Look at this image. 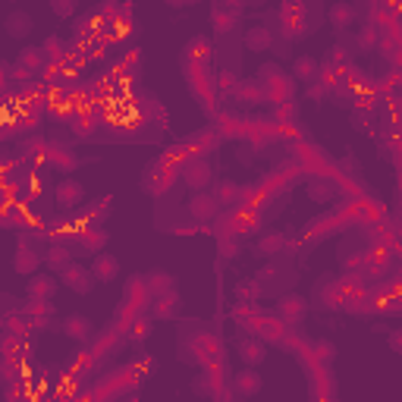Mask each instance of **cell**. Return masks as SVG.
I'll return each instance as SVG.
<instances>
[{
	"label": "cell",
	"instance_id": "28",
	"mask_svg": "<svg viewBox=\"0 0 402 402\" xmlns=\"http://www.w3.org/2000/svg\"><path fill=\"white\" fill-rule=\"evenodd\" d=\"M236 13H230V10H226V6H214V13H211V22H214V29H217V32H230L233 29V25H236Z\"/></svg>",
	"mask_w": 402,
	"mask_h": 402
},
{
	"label": "cell",
	"instance_id": "3",
	"mask_svg": "<svg viewBox=\"0 0 402 402\" xmlns=\"http://www.w3.org/2000/svg\"><path fill=\"white\" fill-rule=\"evenodd\" d=\"M189 352H195V361H201V365H211L214 358H220V343L211 333H198L189 339Z\"/></svg>",
	"mask_w": 402,
	"mask_h": 402
},
{
	"label": "cell",
	"instance_id": "26",
	"mask_svg": "<svg viewBox=\"0 0 402 402\" xmlns=\"http://www.w3.org/2000/svg\"><path fill=\"white\" fill-rule=\"evenodd\" d=\"M145 337H151V320L148 318H132L129 324H126V339H132V343H142Z\"/></svg>",
	"mask_w": 402,
	"mask_h": 402
},
{
	"label": "cell",
	"instance_id": "22",
	"mask_svg": "<svg viewBox=\"0 0 402 402\" xmlns=\"http://www.w3.org/2000/svg\"><path fill=\"white\" fill-rule=\"evenodd\" d=\"M44 264H48L53 273H63L66 267L72 264V254H70V249H63V245H53V249H48V254H44Z\"/></svg>",
	"mask_w": 402,
	"mask_h": 402
},
{
	"label": "cell",
	"instance_id": "17",
	"mask_svg": "<svg viewBox=\"0 0 402 402\" xmlns=\"http://www.w3.org/2000/svg\"><path fill=\"white\" fill-rule=\"evenodd\" d=\"M327 19H330L337 29H349V25L358 19V13H355L352 4H346V0H339V4H333L330 10H327Z\"/></svg>",
	"mask_w": 402,
	"mask_h": 402
},
{
	"label": "cell",
	"instance_id": "38",
	"mask_svg": "<svg viewBox=\"0 0 402 402\" xmlns=\"http://www.w3.org/2000/svg\"><path fill=\"white\" fill-rule=\"evenodd\" d=\"M132 368H136V374H138V371H148V374H151L157 365H154V358H148V355H138L136 365H132ZM138 377H142V374H138Z\"/></svg>",
	"mask_w": 402,
	"mask_h": 402
},
{
	"label": "cell",
	"instance_id": "4",
	"mask_svg": "<svg viewBox=\"0 0 402 402\" xmlns=\"http://www.w3.org/2000/svg\"><path fill=\"white\" fill-rule=\"evenodd\" d=\"M179 308H183V296H179L176 290H170V292H164V296H157V302H151V318L173 320L179 314Z\"/></svg>",
	"mask_w": 402,
	"mask_h": 402
},
{
	"label": "cell",
	"instance_id": "39",
	"mask_svg": "<svg viewBox=\"0 0 402 402\" xmlns=\"http://www.w3.org/2000/svg\"><path fill=\"white\" fill-rule=\"evenodd\" d=\"M314 349H318L320 358H333V352H337V346L327 343V339H320V343H314Z\"/></svg>",
	"mask_w": 402,
	"mask_h": 402
},
{
	"label": "cell",
	"instance_id": "27",
	"mask_svg": "<svg viewBox=\"0 0 402 402\" xmlns=\"http://www.w3.org/2000/svg\"><path fill=\"white\" fill-rule=\"evenodd\" d=\"M308 198L318 201V205H327V201H333V186L327 179H311L308 183Z\"/></svg>",
	"mask_w": 402,
	"mask_h": 402
},
{
	"label": "cell",
	"instance_id": "33",
	"mask_svg": "<svg viewBox=\"0 0 402 402\" xmlns=\"http://www.w3.org/2000/svg\"><path fill=\"white\" fill-rule=\"evenodd\" d=\"M358 48L361 51L377 48V25H365V29L358 32Z\"/></svg>",
	"mask_w": 402,
	"mask_h": 402
},
{
	"label": "cell",
	"instance_id": "36",
	"mask_svg": "<svg viewBox=\"0 0 402 402\" xmlns=\"http://www.w3.org/2000/svg\"><path fill=\"white\" fill-rule=\"evenodd\" d=\"M217 89H220V91H230V95H233V91L239 89L236 72H220V76H217Z\"/></svg>",
	"mask_w": 402,
	"mask_h": 402
},
{
	"label": "cell",
	"instance_id": "1",
	"mask_svg": "<svg viewBox=\"0 0 402 402\" xmlns=\"http://www.w3.org/2000/svg\"><path fill=\"white\" fill-rule=\"evenodd\" d=\"M60 283L66 286V290L79 292V296H89L91 286L98 283L95 273H91V267H82V264H70L63 273H60Z\"/></svg>",
	"mask_w": 402,
	"mask_h": 402
},
{
	"label": "cell",
	"instance_id": "14",
	"mask_svg": "<svg viewBox=\"0 0 402 402\" xmlns=\"http://www.w3.org/2000/svg\"><path fill=\"white\" fill-rule=\"evenodd\" d=\"M32 29H35V22H32V16H29V13H22V10L10 13V16H6V22H4V32L10 38H25Z\"/></svg>",
	"mask_w": 402,
	"mask_h": 402
},
{
	"label": "cell",
	"instance_id": "2",
	"mask_svg": "<svg viewBox=\"0 0 402 402\" xmlns=\"http://www.w3.org/2000/svg\"><path fill=\"white\" fill-rule=\"evenodd\" d=\"M183 179H186V186H189L192 192H205L207 186L214 183V170H211L207 160L192 157L189 164H186V170H183Z\"/></svg>",
	"mask_w": 402,
	"mask_h": 402
},
{
	"label": "cell",
	"instance_id": "8",
	"mask_svg": "<svg viewBox=\"0 0 402 402\" xmlns=\"http://www.w3.org/2000/svg\"><path fill=\"white\" fill-rule=\"evenodd\" d=\"M57 205L60 207H79L85 201V189H82V183L79 179H63V183L57 186Z\"/></svg>",
	"mask_w": 402,
	"mask_h": 402
},
{
	"label": "cell",
	"instance_id": "19",
	"mask_svg": "<svg viewBox=\"0 0 402 402\" xmlns=\"http://www.w3.org/2000/svg\"><path fill=\"white\" fill-rule=\"evenodd\" d=\"M207 60H211V41L207 38H192L189 48H186V63L205 66Z\"/></svg>",
	"mask_w": 402,
	"mask_h": 402
},
{
	"label": "cell",
	"instance_id": "37",
	"mask_svg": "<svg viewBox=\"0 0 402 402\" xmlns=\"http://www.w3.org/2000/svg\"><path fill=\"white\" fill-rule=\"evenodd\" d=\"M44 53L53 60H60L63 57V41H60V38H48V41H44Z\"/></svg>",
	"mask_w": 402,
	"mask_h": 402
},
{
	"label": "cell",
	"instance_id": "20",
	"mask_svg": "<svg viewBox=\"0 0 402 402\" xmlns=\"http://www.w3.org/2000/svg\"><path fill=\"white\" fill-rule=\"evenodd\" d=\"M249 327H254V333H258L261 339H280L283 337V320L280 318H261V320H254V324H249Z\"/></svg>",
	"mask_w": 402,
	"mask_h": 402
},
{
	"label": "cell",
	"instance_id": "13",
	"mask_svg": "<svg viewBox=\"0 0 402 402\" xmlns=\"http://www.w3.org/2000/svg\"><path fill=\"white\" fill-rule=\"evenodd\" d=\"M41 261H44L41 254L32 252V249H25V245H22V249L16 252V258H13V271H16L19 277H32V273H35L38 267H41Z\"/></svg>",
	"mask_w": 402,
	"mask_h": 402
},
{
	"label": "cell",
	"instance_id": "15",
	"mask_svg": "<svg viewBox=\"0 0 402 402\" xmlns=\"http://www.w3.org/2000/svg\"><path fill=\"white\" fill-rule=\"evenodd\" d=\"M273 44V32L267 25H249L245 29V48L249 51H271Z\"/></svg>",
	"mask_w": 402,
	"mask_h": 402
},
{
	"label": "cell",
	"instance_id": "25",
	"mask_svg": "<svg viewBox=\"0 0 402 402\" xmlns=\"http://www.w3.org/2000/svg\"><path fill=\"white\" fill-rule=\"evenodd\" d=\"M44 48H25L22 53H19V66H22L25 72H38L41 70V63H44Z\"/></svg>",
	"mask_w": 402,
	"mask_h": 402
},
{
	"label": "cell",
	"instance_id": "21",
	"mask_svg": "<svg viewBox=\"0 0 402 402\" xmlns=\"http://www.w3.org/2000/svg\"><path fill=\"white\" fill-rule=\"evenodd\" d=\"M214 198L220 201V205H239L242 201V189H239V183H233V179H223V183H217V189H214Z\"/></svg>",
	"mask_w": 402,
	"mask_h": 402
},
{
	"label": "cell",
	"instance_id": "40",
	"mask_svg": "<svg viewBox=\"0 0 402 402\" xmlns=\"http://www.w3.org/2000/svg\"><path fill=\"white\" fill-rule=\"evenodd\" d=\"M220 6H226L230 13H236V16H239V13L249 6V0H220Z\"/></svg>",
	"mask_w": 402,
	"mask_h": 402
},
{
	"label": "cell",
	"instance_id": "18",
	"mask_svg": "<svg viewBox=\"0 0 402 402\" xmlns=\"http://www.w3.org/2000/svg\"><path fill=\"white\" fill-rule=\"evenodd\" d=\"M233 98H236L242 107H254V104L264 100V89H261V82H239V89L233 91Z\"/></svg>",
	"mask_w": 402,
	"mask_h": 402
},
{
	"label": "cell",
	"instance_id": "24",
	"mask_svg": "<svg viewBox=\"0 0 402 402\" xmlns=\"http://www.w3.org/2000/svg\"><path fill=\"white\" fill-rule=\"evenodd\" d=\"M145 280H148V290H151L154 299L173 290V277L167 271H151V273H145Z\"/></svg>",
	"mask_w": 402,
	"mask_h": 402
},
{
	"label": "cell",
	"instance_id": "32",
	"mask_svg": "<svg viewBox=\"0 0 402 402\" xmlns=\"http://www.w3.org/2000/svg\"><path fill=\"white\" fill-rule=\"evenodd\" d=\"M236 233H226V236H223V233H220V254H223V258H236V254H239V242H236Z\"/></svg>",
	"mask_w": 402,
	"mask_h": 402
},
{
	"label": "cell",
	"instance_id": "42",
	"mask_svg": "<svg viewBox=\"0 0 402 402\" xmlns=\"http://www.w3.org/2000/svg\"><path fill=\"white\" fill-rule=\"evenodd\" d=\"M390 346H393V349H396V352L402 355V330H396V333H393V337H390Z\"/></svg>",
	"mask_w": 402,
	"mask_h": 402
},
{
	"label": "cell",
	"instance_id": "16",
	"mask_svg": "<svg viewBox=\"0 0 402 402\" xmlns=\"http://www.w3.org/2000/svg\"><path fill=\"white\" fill-rule=\"evenodd\" d=\"M292 76H296L299 82H314V79L320 76V63L314 57H308V53H302V57L292 60Z\"/></svg>",
	"mask_w": 402,
	"mask_h": 402
},
{
	"label": "cell",
	"instance_id": "23",
	"mask_svg": "<svg viewBox=\"0 0 402 402\" xmlns=\"http://www.w3.org/2000/svg\"><path fill=\"white\" fill-rule=\"evenodd\" d=\"M104 242H107V233L100 230V226H89V233L82 236L79 249H82L85 254H98L100 249H104Z\"/></svg>",
	"mask_w": 402,
	"mask_h": 402
},
{
	"label": "cell",
	"instance_id": "9",
	"mask_svg": "<svg viewBox=\"0 0 402 402\" xmlns=\"http://www.w3.org/2000/svg\"><path fill=\"white\" fill-rule=\"evenodd\" d=\"M277 318L283 324H296V320L305 318V299L302 296H283L277 302Z\"/></svg>",
	"mask_w": 402,
	"mask_h": 402
},
{
	"label": "cell",
	"instance_id": "12",
	"mask_svg": "<svg viewBox=\"0 0 402 402\" xmlns=\"http://www.w3.org/2000/svg\"><path fill=\"white\" fill-rule=\"evenodd\" d=\"M25 292H29V299H53V292H57V280H53L51 273H32Z\"/></svg>",
	"mask_w": 402,
	"mask_h": 402
},
{
	"label": "cell",
	"instance_id": "11",
	"mask_svg": "<svg viewBox=\"0 0 402 402\" xmlns=\"http://www.w3.org/2000/svg\"><path fill=\"white\" fill-rule=\"evenodd\" d=\"M239 358L245 361V365H252V368H258L261 361L267 358V346H264V339L261 337H252V339H242L239 343Z\"/></svg>",
	"mask_w": 402,
	"mask_h": 402
},
{
	"label": "cell",
	"instance_id": "31",
	"mask_svg": "<svg viewBox=\"0 0 402 402\" xmlns=\"http://www.w3.org/2000/svg\"><path fill=\"white\" fill-rule=\"evenodd\" d=\"M283 245H286V239L280 236V233H267V236L258 242V252H261V254H277L280 249H283Z\"/></svg>",
	"mask_w": 402,
	"mask_h": 402
},
{
	"label": "cell",
	"instance_id": "34",
	"mask_svg": "<svg viewBox=\"0 0 402 402\" xmlns=\"http://www.w3.org/2000/svg\"><path fill=\"white\" fill-rule=\"evenodd\" d=\"M214 384H217V377H214L211 371H205V374H198V377L192 380V390L205 393V396H207V393H214Z\"/></svg>",
	"mask_w": 402,
	"mask_h": 402
},
{
	"label": "cell",
	"instance_id": "29",
	"mask_svg": "<svg viewBox=\"0 0 402 402\" xmlns=\"http://www.w3.org/2000/svg\"><path fill=\"white\" fill-rule=\"evenodd\" d=\"M258 296H261V283H258V280H242V283L236 286V302H239V305H242V302H245V305H252Z\"/></svg>",
	"mask_w": 402,
	"mask_h": 402
},
{
	"label": "cell",
	"instance_id": "6",
	"mask_svg": "<svg viewBox=\"0 0 402 402\" xmlns=\"http://www.w3.org/2000/svg\"><path fill=\"white\" fill-rule=\"evenodd\" d=\"M91 273H95V280H100V283H110V280L119 277V261L107 252H98L91 258Z\"/></svg>",
	"mask_w": 402,
	"mask_h": 402
},
{
	"label": "cell",
	"instance_id": "10",
	"mask_svg": "<svg viewBox=\"0 0 402 402\" xmlns=\"http://www.w3.org/2000/svg\"><path fill=\"white\" fill-rule=\"evenodd\" d=\"M233 384H236V390L242 393V396H254V393H261V387H264V377L258 374V368L245 365V371H239L236 377H233Z\"/></svg>",
	"mask_w": 402,
	"mask_h": 402
},
{
	"label": "cell",
	"instance_id": "43",
	"mask_svg": "<svg viewBox=\"0 0 402 402\" xmlns=\"http://www.w3.org/2000/svg\"><path fill=\"white\" fill-rule=\"evenodd\" d=\"M167 4H173V6H186V4H192V0H167Z\"/></svg>",
	"mask_w": 402,
	"mask_h": 402
},
{
	"label": "cell",
	"instance_id": "30",
	"mask_svg": "<svg viewBox=\"0 0 402 402\" xmlns=\"http://www.w3.org/2000/svg\"><path fill=\"white\" fill-rule=\"evenodd\" d=\"M22 314H29L32 320H35V318H48V314H53V305H51V299H32V302H25Z\"/></svg>",
	"mask_w": 402,
	"mask_h": 402
},
{
	"label": "cell",
	"instance_id": "7",
	"mask_svg": "<svg viewBox=\"0 0 402 402\" xmlns=\"http://www.w3.org/2000/svg\"><path fill=\"white\" fill-rule=\"evenodd\" d=\"M60 327H63V333L70 339H76V343H85V339L95 333V324H91L85 314H70V318H63V324Z\"/></svg>",
	"mask_w": 402,
	"mask_h": 402
},
{
	"label": "cell",
	"instance_id": "35",
	"mask_svg": "<svg viewBox=\"0 0 402 402\" xmlns=\"http://www.w3.org/2000/svg\"><path fill=\"white\" fill-rule=\"evenodd\" d=\"M51 10H53V16L70 19L76 13V0H51Z\"/></svg>",
	"mask_w": 402,
	"mask_h": 402
},
{
	"label": "cell",
	"instance_id": "41",
	"mask_svg": "<svg viewBox=\"0 0 402 402\" xmlns=\"http://www.w3.org/2000/svg\"><path fill=\"white\" fill-rule=\"evenodd\" d=\"M327 89H330V85H311V89H308V98H320V95H327Z\"/></svg>",
	"mask_w": 402,
	"mask_h": 402
},
{
	"label": "cell",
	"instance_id": "5",
	"mask_svg": "<svg viewBox=\"0 0 402 402\" xmlns=\"http://www.w3.org/2000/svg\"><path fill=\"white\" fill-rule=\"evenodd\" d=\"M217 211H220V201L214 198V195H207V192H192V198H189V214L195 220H214L217 217Z\"/></svg>",
	"mask_w": 402,
	"mask_h": 402
}]
</instances>
